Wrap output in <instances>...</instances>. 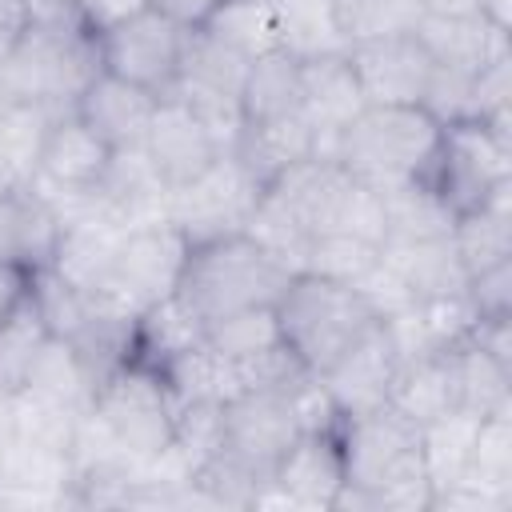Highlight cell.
<instances>
[{"label": "cell", "mask_w": 512, "mask_h": 512, "mask_svg": "<svg viewBox=\"0 0 512 512\" xmlns=\"http://www.w3.org/2000/svg\"><path fill=\"white\" fill-rule=\"evenodd\" d=\"M344 452V492L336 508L372 512H424L432 508V484L424 468L420 424L400 408L380 404L336 424Z\"/></svg>", "instance_id": "obj_1"}, {"label": "cell", "mask_w": 512, "mask_h": 512, "mask_svg": "<svg viewBox=\"0 0 512 512\" xmlns=\"http://www.w3.org/2000/svg\"><path fill=\"white\" fill-rule=\"evenodd\" d=\"M292 276L296 272L284 260H276L264 244H256L248 232H228L188 244L176 276V296L208 328L248 308H272Z\"/></svg>", "instance_id": "obj_2"}, {"label": "cell", "mask_w": 512, "mask_h": 512, "mask_svg": "<svg viewBox=\"0 0 512 512\" xmlns=\"http://www.w3.org/2000/svg\"><path fill=\"white\" fill-rule=\"evenodd\" d=\"M272 312L284 348L312 376H324L356 340H364L384 320L364 288L320 272H296Z\"/></svg>", "instance_id": "obj_3"}, {"label": "cell", "mask_w": 512, "mask_h": 512, "mask_svg": "<svg viewBox=\"0 0 512 512\" xmlns=\"http://www.w3.org/2000/svg\"><path fill=\"white\" fill-rule=\"evenodd\" d=\"M436 144L440 124L420 104H364L340 128L332 160L384 196L404 184H420Z\"/></svg>", "instance_id": "obj_4"}, {"label": "cell", "mask_w": 512, "mask_h": 512, "mask_svg": "<svg viewBox=\"0 0 512 512\" xmlns=\"http://www.w3.org/2000/svg\"><path fill=\"white\" fill-rule=\"evenodd\" d=\"M88 420L96 432L132 464H156L172 448V396L156 368L124 360L108 372L88 400Z\"/></svg>", "instance_id": "obj_5"}, {"label": "cell", "mask_w": 512, "mask_h": 512, "mask_svg": "<svg viewBox=\"0 0 512 512\" xmlns=\"http://www.w3.org/2000/svg\"><path fill=\"white\" fill-rule=\"evenodd\" d=\"M420 184H428L452 216H468L508 188V140L484 120L440 124V144Z\"/></svg>", "instance_id": "obj_6"}, {"label": "cell", "mask_w": 512, "mask_h": 512, "mask_svg": "<svg viewBox=\"0 0 512 512\" xmlns=\"http://www.w3.org/2000/svg\"><path fill=\"white\" fill-rule=\"evenodd\" d=\"M184 252H188L184 232L176 224H168L164 216L128 224L120 232V240L112 248V260H108V268H104V276L92 292L104 296L108 304H116L120 312L140 316L148 304L176 292Z\"/></svg>", "instance_id": "obj_7"}, {"label": "cell", "mask_w": 512, "mask_h": 512, "mask_svg": "<svg viewBox=\"0 0 512 512\" xmlns=\"http://www.w3.org/2000/svg\"><path fill=\"white\" fill-rule=\"evenodd\" d=\"M184 40H188V28L152 4L140 16L96 36L100 72L120 76L152 96H168L180 80Z\"/></svg>", "instance_id": "obj_8"}, {"label": "cell", "mask_w": 512, "mask_h": 512, "mask_svg": "<svg viewBox=\"0 0 512 512\" xmlns=\"http://www.w3.org/2000/svg\"><path fill=\"white\" fill-rule=\"evenodd\" d=\"M256 200L260 188L236 164V156H216L196 180L164 192V220L176 224L188 244H200L212 236L244 232Z\"/></svg>", "instance_id": "obj_9"}, {"label": "cell", "mask_w": 512, "mask_h": 512, "mask_svg": "<svg viewBox=\"0 0 512 512\" xmlns=\"http://www.w3.org/2000/svg\"><path fill=\"white\" fill-rule=\"evenodd\" d=\"M344 492V452L340 432L332 428H304L288 452L280 456L268 488L252 500V508H304V512H328L336 508V496Z\"/></svg>", "instance_id": "obj_10"}, {"label": "cell", "mask_w": 512, "mask_h": 512, "mask_svg": "<svg viewBox=\"0 0 512 512\" xmlns=\"http://www.w3.org/2000/svg\"><path fill=\"white\" fill-rule=\"evenodd\" d=\"M396 372H400V348H396L392 328L380 320L364 340H356L316 380H320L324 396L332 400L336 416L344 420V416H360V412H372V408L388 404Z\"/></svg>", "instance_id": "obj_11"}, {"label": "cell", "mask_w": 512, "mask_h": 512, "mask_svg": "<svg viewBox=\"0 0 512 512\" xmlns=\"http://www.w3.org/2000/svg\"><path fill=\"white\" fill-rule=\"evenodd\" d=\"M144 156H148L156 180L164 184V192H172V188L196 180L216 156H228V152H220L208 124L180 96H160L148 136H144Z\"/></svg>", "instance_id": "obj_12"}, {"label": "cell", "mask_w": 512, "mask_h": 512, "mask_svg": "<svg viewBox=\"0 0 512 512\" xmlns=\"http://www.w3.org/2000/svg\"><path fill=\"white\" fill-rule=\"evenodd\" d=\"M60 240L64 216L40 184L20 180L0 192V264L44 272L56 264Z\"/></svg>", "instance_id": "obj_13"}, {"label": "cell", "mask_w": 512, "mask_h": 512, "mask_svg": "<svg viewBox=\"0 0 512 512\" xmlns=\"http://www.w3.org/2000/svg\"><path fill=\"white\" fill-rule=\"evenodd\" d=\"M344 52L368 104H420L436 68L416 32L352 44Z\"/></svg>", "instance_id": "obj_14"}, {"label": "cell", "mask_w": 512, "mask_h": 512, "mask_svg": "<svg viewBox=\"0 0 512 512\" xmlns=\"http://www.w3.org/2000/svg\"><path fill=\"white\" fill-rule=\"evenodd\" d=\"M112 156L116 152L68 108V112H56L48 124L40 152H36L32 180L56 188L60 196H92L100 188Z\"/></svg>", "instance_id": "obj_15"}, {"label": "cell", "mask_w": 512, "mask_h": 512, "mask_svg": "<svg viewBox=\"0 0 512 512\" xmlns=\"http://www.w3.org/2000/svg\"><path fill=\"white\" fill-rule=\"evenodd\" d=\"M300 92H304L300 116L308 120V128L316 136L312 156L332 160V144H336L340 128L368 104L360 92V80L348 64V52H324V56L300 60Z\"/></svg>", "instance_id": "obj_16"}, {"label": "cell", "mask_w": 512, "mask_h": 512, "mask_svg": "<svg viewBox=\"0 0 512 512\" xmlns=\"http://www.w3.org/2000/svg\"><path fill=\"white\" fill-rule=\"evenodd\" d=\"M160 96L120 80V76H108V72H96L84 92L76 96L72 112L112 148V152H128V148H144V136H148V124H152V112H156Z\"/></svg>", "instance_id": "obj_17"}, {"label": "cell", "mask_w": 512, "mask_h": 512, "mask_svg": "<svg viewBox=\"0 0 512 512\" xmlns=\"http://www.w3.org/2000/svg\"><path fill=\"white\" fill-rule=\"evenodd\" d=\"M416 40L424 44L436 68H452L468 76H476L484 64L508 52V28L484 12H468V16L424 12V20L416 24Z\"/></svg>", "instance_id": "obj_18"}, {"label": "cell", "mask_w": 512, "mask_h": 512, "mask_svg": "<svg viewBox=\"0 0 512 512\" xmlns=\"http://www.w3.org/2000/svg\"><path fill=\"white\" fill-rule=\"evenodd\" d=\"M392 408H400L420 428L460 408V384H456V356L452 344L428 348L416 356H400V372L388 396Z\"/></svg>", "instance_id": "obj_19"}, {"label": "cell", "mask_w": 512, "mask_h": 512, "mask_svg": "<svg viewBox=\"0 0 512 512\" xmlns=\"http://www.w3.org/2000/svg\"><path fill=\"white\" fill-rule=\"evenodd\" d=\"M316 152V136L308 128L304 116H284V120H264V124H244L232 156L236 164L252 176V184L264 192L268 184H276L292 164L308 160Z\"/></svg>", "instance_id": "obj_20"}, {"label": "cell", "mask_w": 512, "mask_h": 512, "mask_svg": "<svg viewBox=\"0 0 512 512\" xmlns=\"http://www.w3.org/2000/svg\"><path fill=\"white\" fill-rule=\"evenodd\" d=\"M300 56L288 48H272L244 68L240 84V116L244 124H264V120H284L300 116Z\"/></svg>", "instance_id": "obj_21"}, {"label": "cell", "mask_w": 512, "mask_h": 512, "mask_svg": "<svg viewBox=\"0 0 512 512\" xmlns=\"http://www.w3.org/2000/svg\"><path fill=\"white\" fill-rule=\"evenodd\" d=\"M20 392L32 396V400H40V404H52V408H64V412L84 416L88 412V400H92V380L84 376L72 344L48 332V340L40 344V352H36V360H32Z\"/></svg>", "instance_id": "obj_22"}, {"label": "cell", "mask_w": 512, "mask_h": 512, "mask_svg": "<svg viewBox=\"0 0 512 512\" xmlns=\"http://www.w3.org/2000/svg\"><path fill=\"white\" fill-rule=\"evenodd\" d=\"M200 32H208L216 44H224L240 60H256V56L280 48L276 12L268 0H220L212 8V16L200 24Z\"/></svg>", "instance_id": "obj_23"}, {"label": "cell", "mask_w": 512, "mask_h": 512, "mask_svg": "<svg viewBox=\"0 0 512 512\" xmlns=\"http://www.w3.org/2000/svg\"><path fill=\"white\" fill-rule=\"evenodd\" d=\"M452 244L464 264V272H480L488 264H500L512 256V212H508V188L496 192L484 208L456 216L452 224Z\"/></svg>", "instance_id": "obj_24"}, {"label": "cell", "mask_w": 512, "mask_h": 512, "mask_svg": "<svg viewBox=\"0 0 512 512\" xmlns=\"http://www.w3.org/2000/svg\"><path fill=\"white\" fill-rule=\"evenodd\" d=\"M452 356H456V384H460V408L472 412V416H492V412H504L508 408V384H512V368L500 364L480 340H472V328L468 336H460L452 344Z\"/></svg>", "instance_id": "obj_25"}, {"label": "cell", "mask_w": 512, "mask_h": 512, "mask_svg": "<svg viewBox=\"0 0 512 512\" xmlns=\"http://www.w3.org/2000/svg\"><path fill=\"white\" fill-rule=\"evenodd\" d=\"M328 4L344 48L416 32V24L424 20V0H328Z\"/></svg>", "instance_id": "obj_26"}, {"label": "cell", "mask_w": 512, "mask_h": 512, "mask_svg": "<svg viewBox=\"0 0 512 512\" xmlns=\"http://www.w3.org/2000/svg\"><path fill=\"white\" fill-rule=\"evenodd\" d=\"M476 428H480V416L456 408L432 424L420 428L424 436V468H428V484H432V500L440 492H448L464 468H468V456H472V440H476Z\"/></svg>", "instance_id": "obj_27"}, {"label": "cell", "mask_w": 512, "mask_h": 512, "mask_svg": "<svg viewBox=\"0 0 512 512\" xmlns=\"http://www.w3.org/2000/svg\"><path fill=\"white\" fill-rule=\"evenodd\" d=\"M52 116L56 112L44 104L0 96V168L4 172H12L16 180H32L36 152H40V140H44Z\"/></svg>", "instance_id": "obj_28"}, {"label": "cell", "mask_w": 512, "mask_h": 512, "mask_svg": "<svg viewBox=\"0 0 512 512\" xmlns=\"http://www.w3.org/2000/svg\"><path fill=\"white\" fill-rule=\"evenodd\" d=\"M276 12L280 28V48L292 56H324V52H344L336 24H332V4L328 0H268Z\"/></svg>", "instance_id": "obj_29"}, {"label": "cell", "mask_w": 512, "mask_h": 512, "mask_svg": "<svg viewBox=\"0 0 512 512\" xmlns=\"http://www.w3.org/2000/svg\"><path fill=\"white\" fill-rule=\"evenodd\" d=\"M44 340H48V328L32 300L12 320L0 324V396H16L24 388V376Z\"/></svg>", "instance_id": "obj_30"}, {"label": "cell", "mask_w": 512, "mask_h": 512, "mask_svg": "<svg viewBox=\"0 0 512 512\" xmlns=\"http://www.w3.org/2000/svg\"><path fill=\"white\" fill-rule=\"evenodd\" d=\"M204 340L228 356L232 364L240 360H252L260 352H268L272 344H280V328H276V312L272 308H248V312H236V316H224L216 324L204 328Z\"/></svg>", "instance_id": "obj_31"}, {"label": "cell", "mask_w": 512, "mask_h": 512, "mask_svg": "<svg viewBox=\"0 0 512 512\" xmlns=\"http://www.w3.org/2000/svg\"><path fill=\"white\" fill-rule=\"evenodd\" d=\"M464 300H468V312L476 324L512 320V256L472 272L464 284Z\"/></svg>", "instance_id": "obj_32"}, {"label": "cell", "mask_w": 512, "mask_h": 512, "mask_svg": "<svg viewBox=\"0 0 512 512\" xmlns=\"http://www.w3.org/2000/svg\"><path fill=\"white\" fill-rule=\"evenodd\" d=\"M76 4H80V16H84L92 36H100V32L140 16L144 8H152V0H76Z\"/></svg>", "instance_id": "obj_33"}, {"label": "cell", "mask_w": 512, "mask_h": 512, "mask_svg": "<svg viewBox=\"0 0 512 512\" xmlns=\"http://www.w3.org/2000/svg\"><path fill=\"white\" fill-rule=\"evenodd\" d=\"M32 280H36V272L16 268V264H0V324L12 320L32 300Z\"/></svg>", "instance_id": "obj_34"}, {"label": "cell", "mask_w": 512, "mask_h": 512, "mask_svg": "<svg viewBox=\"0 0 512 512\" xmlns=\"http://www.w3.org/2000/svg\"><path fill=\"white\" fill-rule=\"evenodd\" d=\"M28 0H0V64L12 56V48L20 44L24 28H28Z\"/></svg>", "instance_id": "obj_35"}, {"label": "cell", "mask_w": 512, "mask_h": 512, "mask_svg": "<svg viewBox=\"0 0 512 512\" xmlns=\"http://www.w3.org/2000/svg\"><path fill=\"white\" fill-rule=\"evenodd\" d=\"M160 12H168L176 24H184V28H200L208 16H212V8L220 4V0H152Z\"/></svg>", "instance_id": "obj_36"}, {"label": "cell", "mask_w": 512, "mask_h": 512, "mask_svg": "<svg viewBox=\"0 0 512 512\" xmlns=\"http://www.w3.org/2000/svg\"><path fill=\"white\" fill-rule=\"evenodd\" d=\"M8 444H12V416H8V396H0V468H4Z\"/></svg>", "instance_id": "obj_37"}]
</instances>
